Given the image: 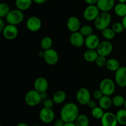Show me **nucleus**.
Listing matches in <instances>:
<instances>
[{
  "label": "nucleus",
  "instance_id": "1",
  "mask_svg": "<svg viewBox=\"0 0 126 126\" xmlns=\"http://www.w3.org/2000/svg\"><path fill=\"white\" fill-rule=\"evenodd\" d=\"M60 114V119L65 123L75 122L79 115V110L76 103L69 102L63 106Z\"/></svg>",
  "mask_w": 126,
  "mask_h": 126
},
{
  "label": "nucleus",
  "instance_id": "2",
  "mask_svg": "<svg viewBox=\"0 0 126 126\" xmlns=\"http://www.w3.org/2000/svg\"><path fill=\"white\" fill-rule=\"evenodd\" d=\"M111 22V16L109 12H101L94 20V25L98 30L102 31L108 28Z\"/></svg>",
  "mask_w": 126,
  "mask_h": 126
},
{
  "label": "nucleus",
  "instance_id": "3",
  "mask_svg": "<svg viewBox=\"0 0 126 126\" xmlns=\"http://www.w3.org/2000/svg\"><path fill=\"white\" fill-rule=\"evenodd\" d=\"M99 89L102 91L103 95L111 96L115 92V83L111 79L104 78L100 82Z\"/></svg>",
  "mask_w": 126,
  "mask_h": 126
},
{
  "label": "nucleus",
  "instance_id": "4",
  "mask_svg": "<svg viewBox=\"0 0 126 126\" xmlns=\"http://www.w3.org/2000/svg\"><path fill=\"white\" fill-rule=\"evenodd\" d=\"M42 100L40 93L35 89L28 91L25 95V102L29 107L37 106Z\"/></svg>",
  "mask_w": 126,
  "mask_h": 126
},
{
  "label": "nucleus",
  "instance_id": "5",
  "mask_svg": "<svg viewBox=\"0 0 126 126\" xmlns=\"http://www.w3.org/2000/svg\"><path fill=\"white\" fill-rule=\"evenodd\" d=\"M6 19L9 24L17 25L23 22L24 19V14L23 11L18 9L11 10L6 17Z\"/></svg>",
  "mask_w": 126,
  "mask_h": 126
},
{
  "label": "nucleus",
  "instance_id": "6",
  "mask_svg": "<svg viewBox=\"0 0 126 126\" xmlns=\"http://www.w3.org/2000/svg\"><path fill=\"white\" fill-rule=\"evenodd\" d=\"M100 13V11L97 5H88L84 11L83 17L86 20L92 22L96 19Z\"/></svg>",
  "mask_w": 126,
  "mask_h": 126
},
{
  "label": "nucleus",
  "instance_id": "7",
  "mask_svg": "<svg viewBox=\"0 0 126 126\" xmlns=\"http://www.w3.org/2000/svg\"><path fill=\"white\" fill-rule=\"evenodd\" d=\"M76 98L79 104L87 105L91 100V92L86 87H81L76 92Z\"/></svg>",
  "mask_w": 126,
  "mask_h": 126
},
{
  "label": "nucleus",
  "instance_id": "8",
  "mask_svg": "<svg viewBox=\"0 0 126 126\" xmlns=\"http://www.w3.org/2000/svg\"><path fill=\"white\" fill-rule=\"evenodd\" d=\"M40 120L44 124H50L55 119V113L52 108L44 107L40 110L39 113Z\"/></svg>",
  "mask_w": 126,
  "mask_h": 126
},
{
  "label": "nucleus",
  "instance_id": "9",
  "mask_svg": "<svg viewBox=\"0 0 126 126\" xmlns=\"http://www.w3.org/2000/svg\"><path fill=\"white\" fill-rule=\"evenodd\" d=\"M97 51L98 55L107 57L110 55L113 50V46L110 41L105 40L101 41L97 48Z\"/></svg>",
  "mask_w": 126,
  "mask_h": 126
},
{
  "label": "nucleus",
  "instance_id": "10",
  "mask_svg": "<svg viewBox=\"0 0 126 126\" xmlns=\"http://www.w3.org/2000/svg\"><path fill=\"white\" fill-rule=\"evenodd\" d=\"M43 59L45 62L48 65H55L59 62V55L55 49L50 48L48 50H44Z\"/></svg>",
  "mask_w": 126,
  "mask_h": 126
},
{
  "label": "nucleus",
  "instance_id": "11",
  "mask_svg": "<svg viewBox=\"0 0 126 126\" xmlns=\"http://www.w3.org/2000/svg\"><path fill=\"white\" fill-rule=\"evenodd\" d=\"M1 33L5 39L11 41L17 38L18 34V30L17 25L8 24L5 26Z\"/></svg>",
  "mask_w": 126,
  "mask_h": 126
},
{
  "label": "nucleus",
  "instance_id": "12",
  "mask_svg": "<svg viewBox=\"0 0 126 126\" xmlns=\"http://www.w3.org/2000/svg\"><path fill=\"white\" fill-rule=\"evenodd\" d=\"M26 26L28 30L32 32H36L41 29L42 22L40 18L36 16H32L27 19Z\"/></svg>",
  "mask_w": 126,
  "mask_h": 126
},
{
  "label": "nucleus",
  "instance_id": "13",
  "mask_svg": "<svg viewBox=\"0 0 126 126\" xmlns=\"http://www.w3.org/2000/svg\"><path fill=\"white\" fill-rule=\"evenodd\" d=\"M115 82L119 87H126V66H120L115 72Z\"/></svg>",
  "mask_w": 126,
  "mask_h": 126
},
{
  "label": "nucleus",
  "instance_id": "14",
  "mask_svg": "<svg viewBox=\"0 0 126 126\" xmlns=\"http://www.w3.org/2000/svg\"><path fill=\"white\" fill-rule=\"evenodd\" d=\"M100 120L102 126H117L118 124L116 114L112 112H105Z\"/></svg>",
  "mask_w": 126,
  "mask_h": 126
},
{
  "label": "nucleus",
  "instance_id": "15",
  "mask_svg": "<svg viewBox=\"0 0 126 126\" xmlns=\"http://www.w3.org/2000/svg\"><path fill=\"white\" fill-rule=\"evenodd\" d=\"M70 42L73 46L75 47H81L84 44L85 37L80 33L79 31L74 32L70 35Z\"/></svg>",
  "mask_w": 126,
  "mask_h": 126
},
{
  "label": "nucleus",
  "instance_id": "16",
  "mask_svg": "<svg viewBox=\"0 0 126 126\" xmlns=\"http://www.w3.org/2000/svg\"><path fill=\"white\" fill-rule=\"evenodd\" d=\"M49 87V82L44 77H38L34 80V89L39 93L47 92Z\"/></svg>",
  "mask_w": 126,
  "mask_h": 126
},
{
  "label": "nucleus",
  "instance_id": "17",
  "mask_svg": "<svg viewBox=\"0 0 126 126\" xmlns=\"http://www.w3.org/2000/svg\"><path fill=\"white\" fill-rule=\"evenodd\" d=\"M101 12H110L115 6V0H97L96 4Z\"/></svg>",
  "mask_w": 126,
  "mask_h": 126
},
{
  "label": "nucleus",
  "instance_id": "18",
  "mask_svg": "<svg viewBox=\"0 0 126 126\" xmlns=\"http://www.w3.org/2000/svg\"><path fill=\"white\" fill-rule=\"evenodd\" d=\"M100 43L99 38L95 34H92L85 38L84 44L88 49H97Z\"/></svg>",
  "mask_w": 126,
  "mask_h": 126
},
{
  "label": "nucleus",
  "instance_id": "19",
  "mask_svg": "<svg viewBox=\"0 0 126 126\" xmlns=\"http://www.w3.org/2000/svg\"><path fill=\"white\" fill-rule=\"evenodd\" d=\"M66 27L68 30L71 33L79 32L81 28V23L78 17L71 16L69 17L66 22Z\"/></svg>",
  "mask_w": 126,
  "mask_h": 126
},
{
  "label": "nucleus",
  "instance_id": "20",
  "mask_svg": "<svg viewBox=\"0 0 126 126\" xmlns=\"http://www.w3.org/2000/svg\"><path fill=\"white\" fill-rule=\"evenodd\" d=\"M98 54L96 49H88L84 53V59L86 62L89 63L94 62L98 57Z\"/></svg>",
  "mask_w": 126,
  "mask_h": 126
},
{
  "label": "nucleus",
  "instance_id": "21",
  "mask_svg": "<svg viewBox=\"0 0 126 126\" xmlns=\"http://www.w3.org/2000/svg\"><path fill=\"white\" fill-rule=\"evenodd\" d=\"M110 96L103 95L100 99L98 100V105L99 107L103 108V110H108L113 105L112 98H111Z\"/></svg>",
  "mask_w": 126,
  "mask_h": 126
},
{
  "label": "nucleus",
  "instance_id": "22",
  "mask_svg": "<svg viewBox=\"0 0 126 126\" xmlns=\"http://www.w3.org/2000/svg\"><path fill=\"white\" fill-rule=\"evenodd\" d=\"M33 2V0H16V6L20 11H27L30 9Z\"/></svg>",
  "mask_w": 126,
  "mask_h": 126
},
{
  "label": "nucleus",
  "instance_id": "23",
  "mask_svg": "<svg viewBox=\"0 0 126 126\" xmlns=\"http://www.w3.org/2000/svg\"><path fill=\"white\" fill-rule=\"evenodd\" d=\"M66 98V94L63 91H58L55 92L52 97L55 104H62L65 101Z\"/></svg>",
  "mask_w": 126,
  "mask_h": 126
},
{
  "label": "nucleus",
  "instance_id": "24",
  "mask_svg": "<svg viewBox=\"0 0 126 126\" xmlns=\"http://www.w3.org/2000/svg\"><path fill=\"white\" fill-rule=\"evenodd\" d=\"M119 62L116 59H110L107 60L106 68L110 71H116L120 68Z\"/></svg>",
  "mask_w": 126,
  "mask_h": 126
},
{
  "label": "nucleus",
  "instance_id": "25",
  "mask_svg": "<svg viewBox=\"0 0 126 126\" xmlns=\"http://www.w3.org/2000/svg\"><path fill=\"white\" fill-rule=\"evenodd\" d=\"M114 11L117 16L124 17L126 16V4L119 2L114 6Z\"/></svg>",
  "mask_w": 126,
  "mask_h": 126
},
{
  "label": "nucleus",
  "instance_id": "26",
  "mask_svg": "<svg viewBox=\"0 0 126 126\" xmlns=\"http://www.w3.org/2000/svg\"><path fill=\"white\" fill-rule=\"evenodd\" d=\"M118 124L122 126L126 125V109L122 108L119 110L116 113Z\"/></svg>",
  "mask_w": 126,
  "mask_h": 126
},
{
  "label": "nucleus",
  "instance_id": "27",
  "mask_svg": "<svg viewBox=\"0 0 126 126\" xmlns=\"http://www.w3.org/2000/svg\"><path fill=\"white\" fill-rule=\"evenodd\" d=\"M76 126H89V119L86 114H79L75 120Z\"/></svg>",
  "mask_w": 126,
  "mask_h": 126
},
{
  "label": "nucleus",
  "instance_id": "28",
  "mask_svg": "<svg viewBox=\"0 0 126 126\" xmlns=\"http://www.w3.org/2000/svg\"><path fill=\"white\" fill-rule=\"evenodd\" d=\"M53 41L49 36H45L42 38L41 41L40 45L43 50H46L50 49L52 46Z\"/></svg>",
  "mask_w": 126,
  "mask_h": 126
},
{
  "label": "nucleus",
  "instance_id": "29",
  "mask_svg": "<svg viewBox=\"0 0 126 126\" xmlns=\"http://www.w3.org/2000/svg\"><path fill=\"white\" fill-rule=\"evenodd\" d=\"M102 34L106 40L110 41L114 39L116 33L112 28L108 27V28L102 31Z\"/></svg>",
  "mask_w": 126,
  "mask_h": 126
},
{
  "label": "nucleus",
  "instance_id": "30",
  "mask_svg": "<svg viewBox=\"0 0 126 126\" xmlns=\"http://www.w3.org/2000/svg\"><path fill=\"white\" fill-rule=\"evenodd\" d=\"M104 110L100 107H96L91 110V114L94 118L97 119H101L104 114Z\"/></svg>",
  "mask_w": 126,
  "mask_h": 126
},
{
  "label": "nucleus",
  "instance_id": "31",
  "mask_svg": "<svg viewBox=\"0 0 126 126\" xmlns=\"http://www.w3.org/2000/svg\"><path fill=\"white\" fill-rule=\"evenodd\" d=\"M125 100L126 98L123 95H117L112 98L113 105H114L116 107H121L124 106Z\"/></svg>",
  "mask_w": 126,
  "mask_h": 126
},
{
  "label": "nucleus",
  "instance_id": "32",
  "mask_svg": "<svg viewBox=\"0 0 126 126\" xmlns=\"http://www.w3.org/2000/svg\"><path fill=\"white\" fill-rule=\"evenodd\" d=\"M10 11H11V9H10V7L8 4L5 3V2L1 3L0 4V17L1 18L6 17Z\"/></svg>",
  "mask_w": 126,
  "mask_h": 126
},
{
  "label": "nucleus",
  "instance_id": "33",
  "mask_svg": "<svg viewBox=\"0 0 126 126\" xmlns=\"http://www.w3.org/2000/svg\"><path fill=\"white\" fill-rule=\"evenodd\" d=\"M79 32L84 37H87L93 34V28L89 25H85L81 27Z\"/></svg>",
  "mask_w": 126,
  "mask_h": 126
},
{
  "label": "nucleus",
  "instance_id": "34",
  "mask_svg": "<svg viewBox=\"0 0 126 126\" xmlns=\"http://www.w3.org/2000/svg\"><path fill=\"white\" fill-rule=\"evenodd\" d=\"M111 28L115 32L116 34V33H121L125 30L122 22H115L113 24Z\"/></svg>",
  "mask_w": 126,
  "mask_h": 126
},
{
  "label": "nucleus",
  "instance_id": "35",
  "mask_svg": "<svg viewBox=\"0 0 126 126\" xmlns=\"http://www.w3.org/2000/svg\"><path fill=\"white\" fill-rule=\"evenodd\" d=\"M95 64L97 66L100 68H103L106 66V64L107 62V59L106 57L102 56V55H98L97 60H95Z\"/></svg>",
  "mask_w": 126,
  "mask_h": 126
},
{
  "label": "nucleus",
  "instance_id": "36",
  "mask_svg": "<svg viewBox=\"0 0 126 126\" xmlns=\"http://www.w3.org/2000/svg\"><path fill=\"white\" fill-rule=\"evenodd\" d=\"M55 104L54 100L52 99H49V98H47L46 100H44V107L46 108H52L54 107V105Z\"/></svg>",
  "mask_w": 126,
  "mask_h": 126
},
{
  "label": "nucleus",
  "instance_id": "37",
  "mask_svg": "<svg viewBox=\"0 0 126 126\" xmlns=\"http://www.w3.org/2000/svg\"><path fill=\"white\" fill-rule=\"evenodd\" d=\"M103 96V93L102 92V91L98 89L95 90L94 91V92H93V97L96 100H99Z\"/></svg>",
  "mask_w": 126,
  "mask_h": 126
},
{
  "label": "nucleus",
  "instance_id": "38",
  "mask_svg": "<svg viewBox=\"0 0 126 126\" xmlns=\"http://www.w3.org/2000/svg\"><path fill=\"white\" fill-rule=\"evenodd\" d=\"M87 105V107L90 108V109L92 110L93 108H95V107H97V103H96V102H95V101L92 100H91Z\"/></svg>",
  "mask_w": 126,
  "mask_h": 126
},
{
  "label": "nucleus",
  "instance_id": "39",
  "mask_svg": "<svg viewBox=\"0 0 126 126\" xmlns=\"http://www.w3.org/2000/svg\"><path fill=\"white\" fill-rule=\"evenodd\" d=\"M65 122L62 119H59L57 121H55L54 123V126H64L65 125Z\"/></svg>",
  "mask_w": 126,
  "mask_h": 126
},
{
  "label": "nucleus",
  "instance_id": "40",
  "mask_svg": "<svg viewBox=\"0 0 126 126\" xmlns=\"http://www.w3.org/2000/svg\"><path fill=\"white\" fill-rule=\"evenodd\" d=\"M84 1L88 5H95L97 2V0H84Z\"/></svg>",
  "mask_w": 126,
  "mask_h": 126
},
{
  "label": "nucleus",
  "instance_id": "41",
  "mask_svg": "<svg viewBox=\"0 0 126 126\" xmlns=\"http://www.w3.org/2000/svg\"><path fill=\"white\" fill-rule=\"evenodd\" d=\"M5 26L6 25H4V22L3 19H2V18L0 17V32H2L4 28L5 27Z\"/></svg>",
  "mask_w": 126,
  "mask_h": 126
},
{
  "label": "nucleus",
  "instance_id": "42",
  "mask_svg": "<svg viewBox=\"0 0 126 126\" xmlns=\"http://www.w3.org/2000/svg\"><path fill=\"white\" fill-rule=\"evenodd\" d=\"M41 97L42 100H46L47 98H48V94L47 93V92H41Z\"/></svg>",
  "mask_w": 126,
  "mask_h": 126
},
{
  "label": "nucleus",
  "instance_id": "43",
  "mask_svg": "<svg viewBox=\"0 0 126 126\" xmlns=\"http://www.w3.org/2000/svg\"><path fill=\"white\" fill-rule=\"evenodd\" d=\"M34 2H35L37 4H43L47 1V0H33Z\"/></svg>",
  "mask_w": 126,
  "mask_h": 126
},
{
  "label": "nucleus",
  "instance_id": "44",
  "mask_svg": "<svg viewBox=\"0 0 126 126\" xmlns=\"http://www.w3.org/2000/svg\"><path fill=\"white\" fill-rule=\"evenodd\" d=\"M64 126H76L75 122H70V123H65Z\"/></svg>",
  "mask_w": 126,
  "mask_h": 126
},
{
  "label": "nucleus",
  "instance_id": "45",
  "mask_svg": "<svg viewBox=\"0 0 126 126\" xmlns=\"http://www.w3.org/2000/svg\"><path fill=\"white\" fill-rule=\"evenodd\" d=\"M122 23H123V26H124L125 30H126V16L123 17V20H122Z\"/></svg>",
  "mask_w": 126,
  "mask_h": 126
},
{
  "label": "nucleus",
  "instance_id": "46",
  "mask_svg": "<svg viewBox=\"0 0 126 126\" xmlns=\"http://www.w3.org/2000/svg\"><path fill=\"white\" fill-rule=\"evenodd\" d=\"M16 126H30L25 123H19V124H17Z\"/></svg>",
  "mask_w": 126,
  "mask_h": 126
},
{
  "label": "nucleus",
  "instance_id": "47",
  "mask_svg": "<svg viewBox=\"0 0 126 126\" xmlns=\"http://www.w3.org/2000/svg\"><path fill=\"white\" fill-rule=\"evenodd\" d=\"M44 54V50H43V51H40L38 52V55H39V57H41L43 58Z\"/></svg>",
  "mask_w": 126,
  "mask_h": 126
},
{
  "label": "nucleus",
  "instance_id": "48",
  "mask_svg": "<svg viewBox=\"0 0 126 126\" xmlns=\"http://www.w3.org/2000/svg\"><path fill=\"white\" fill-rule=\"evenodd\" d=\"M119 2H121V3H126V0H118Z\"/></svg>",
  "mask_w": 126,
  "mask_h": 126
},
{
  "label": "nucleus",
  "instance_id": "49",
  "mask_svg": "<svg viewBox=\"0 0 126 126\" xmlns=\"http://www.w3.org/2000/svg\"><path fill=\"white\" fill-rule=\"evenodd\" d=\"M124 107L125 109H126V100H125V103H124Z\"/></svg>",
  "mask_w": 126,
  "mask_h": 126
},
{
  "label": "nucleus",
  "instance_id": "50",
  "mask_svg": "<svg viewBox=\"0 0 126 126\" xmlns=\"http://www.w3.org/2000/svg\"><path fill=\"white\" fill-rule=\"evenodd\" d=\"M37 126V125H35V126Z\"/></svg>",
  "mask_w": 126,
  "mask_h": 126
}]
</instances>
